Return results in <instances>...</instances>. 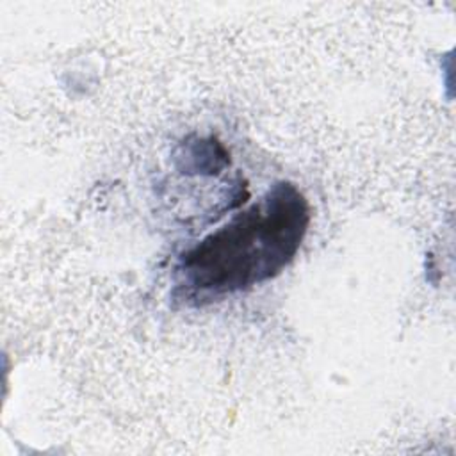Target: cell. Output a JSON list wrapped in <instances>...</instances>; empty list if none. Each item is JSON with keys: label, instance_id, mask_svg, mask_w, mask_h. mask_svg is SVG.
Listing matches in <instances>:
<instances>
[{"label": "cell", "instance_id": "obj_2", "mask_svg": "<svg viewBox=\"0 0 456 456\" xmlns=\"http://www.w3.org/2000/svg\"><path fill=\"white\" fill-rule=\"evenodd\" d=\"M176 167L185 175H216L230 164L224 146L217 141L198 137L180 146Z\"/></svg>", "mask_w": 456, "mask_h": 456}, {"label": "cell", "instance_id": "obj_1", "mask_svg": "<svg viewBox=\"0 0 456 456\" xmlns=\"http://www.w3.org/2000/svg\"><path fill=\"white\" fill-rule=\"evenodd\" d=\"M310 205L290 182H276L249 208L185 249L175 265V296L201 306L278 276L299 251Z\"/></svg>", "mask_w": 456, "mask_h": 456}]
</instances>
